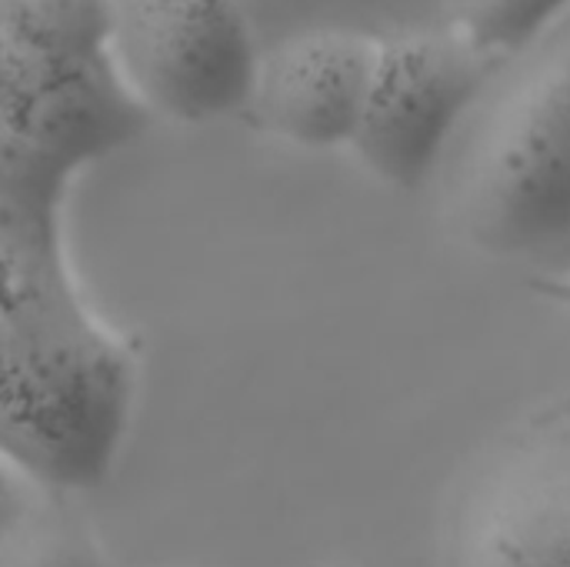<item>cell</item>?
<instances>
[{
    "label": "cell",
    "mask_w": 570,
    "mask_h": 567,
    "mask_svg": "<svg viewBox=\"0 0 570 567\" xmlns=\"http://www.w3.org/2000/svg\"><path fill=\"white\" fill-rule=\"evenodd\" d=\"M137 351L67 254L0 251V471L50 495L100 488L137 408Z\"/></svg>",
    "instance_id": "obj_1"
},
{
    "label": "cell",
    "mask_w": 570,
    "mask_h": 567,
    "mask_svg": "<svg viewBox=\"0 0 570 567\" xmlns=\"http://www.w3.org/2000/svg\"><path fill=\"white\" fill-rule=\"evenodd\" d=\"M434 177L451 227L484 254L570 241V10L494 67Z\"/></svg>",
    "instance_id": "obj_2"
},
{
    "label": "cell",
    "mask_w": 570,
    "mask_h": 567,
    "mask_svg": "<svg viewBox=\"0 0 570 567\" xmlns=\"http://www.w3.org/2000/svg\"><path fill=\"white\" fill-rule=\"evenodd\" d=\"M444 567H570V398L498 431L461 471Z\"/></svg>",
    "instance_id": "obj_3"
},
{
    "label": "cell",
    "mask_w": 570,
    "mask_h": 567,
    "mask_svg": "<svg viewBox=\"0 0 570 567\" xmlns=\"http://www.w3.org/2000/svg\"><path fill=\"white\" fill-rule=\"evenodd\" d=\"M257 53L244 0H114L110 57L150 117H240Z\"/></svg>",
    "instance_id": "obj_4"
},
{
    "label": "cell",
    "mask_w": 570,
    "mask_h": 567,
    "mask_svg": "<svg viewBox=\"0 0 570 567\" xmlns=\"http://www.w3.org/2000/svg\"><path fill=\"white\" fill-rule=\"evenodd\" d=\"M501 60L451 23L377 37L351 150L377 180L397 190L424 187Z\"/></svg>",
    "instance_id": "obj_5"
},
{
    "label": "cell",
    "mask_w": 570,
    "mask_h": 567,
    "mask_svg": "<svg viewBox=\"0 0 570 567\" xmlns=\"http://www.w3.org/2000/svg\"><path fill=\"white\" fill-rule=\"evenodd\" d=\"M150 114L110 53L67 57L0 43V134L73 177L134 144Z\"/></svg>",
    "instance_id": "obj_6"
},
{
    "label": "cell",
    "mask_w": 570,
    "mask_h": 567,
    "mask_svg": "<svg viewBox=\"0 0 570 567\" xmlns=\"http://www.w3.org/2000/svg\"><path fill=\"white\" fill-rule=\"evenodd\" d=\"M374 43V33L354 27H307L261 43L240 117L291 147H351Z\"/></svg>",
    "instance_id": "obj_7"
},
{
    "label": "cell",
    "mask_w": 570,
    "mask_h": 567,
    "mask_svg": "<svg viewBox=\"0 0 570 567\" xmlns=\"http://www.w3.org/2000/svg\"><path fill=\"white\" fill-rule=\"evenodd\" d=\"M77 177L0 134V251L60 257L63 204Z\"/></svg>",
    "instance_id": "obj_8"
},
{
    "label": "cell",
    "mask_w": 570,
    "mask_h": 567,
    "mask_svg": "<svg viewBox=\"0 0 570 567\" xmlns=\"http://www.w3.org/2000/svg\"><path fill=\"white\" fill-rule=\"evenodd\" d=\"M261 43L307 27H354L374 37L451 23V0H244Z\"/></svg>",
    "instance_id": "obj_9"
},
{
    "label": "cell",
    "mask_w": 570,
    "mask_h": 567,
    "mask_svg": "<svg viewBox=\"0 0 570 567\" xmlns=\"http://www.w3.org/2000/svg\"><path fill=\"white\" fill-rule=\"evenodd\" d=\"M0 567H117L67 495L40 491L0 531Z\"/></svg>",
    "instance_id": "obj_10"
},
{
    "label": "cell",
    "mask_w": 570,
    "mask_h": 567,
    "mask_svg": "<svg viewBox=\"0 0 570 567\" xmlns=\"http://www.w3.org/2000/svg\"><path fill=\"white\" fill-rule=\"evenodd\" d=\"M114 0H0V43L40 53H110Z\"/></svg>",
    "instance_id": "obj_11"
},
{
    "label": "cell",
    "mask_w": 570,
    "mask_h": 567,
    "mask_svg": "<svg viewBox=\"0 0 570 567\" xmlns=\"http://www.w3.org/2000/svg\"><path fill=\"white\" fill-rule=\"evenodd\" d=\"M570 0H451V27L491 57H508L541 37Z\"/></svg>",
    "instance_id": "obj_12"
},
{
    "label": "cell",
    "mask_w": 570,
    "mask_h": 567,
    "mask_svg": "<svg viewBox=\"0 0 570 567\" xmlns=\"http://www.w3.org/2000/svg\"><path fill=\"white\" fill-rule=\"evenodd\" d=\"M531 291L551 304H561L570 311V271H561V274H544V277H534L531 281Z\"/></svg>",
    "instance_id": "obj_13"
},
{
    "label": "cell",
    "mask_w": 570,
    "mask_h": 567,
    "mask_svg": "<svg viewBox=\"0 0 570 567\" xmlns=\"http://www.w3.org/2000/svg\"><path fill=\"white\" fill-rule=\"evenodd\" d=\"M13 475H7V471H0V531L7 528V521L23 508V501L27 498H20V491L13 488V481H10Z\"/></svg>",
    "instance_id": "obj_14"
},
{
    "label": "cell",
    "mask_w": 570,
    "mask_h": 567,
    "mask_svg": "<svg viewBox=\"0 0 570 567\" xmlns=\"http://www.w3.org/2000/svg\"><path fill=\"white\" fill-rule=\"evenodd\" d=\"M164 567H204L200 561H180V565H164Z\"/></svg>",
    "instance_id": "obj_15"
},
{
    "label": "cell",
    "mask_w": 570,
    "mask_h": 567,
    "mask_svg": "<svg viewBox=\"0 0 570 567\" xmlns=\"http://www.w3.org/2000/svg\"><path fill=\"white\" fill-rule=\"evenodd\" d=\"M327 567H351V565H327Z\"/></svg>",
    "instance_id": "obj_16"
}]
</instances>
